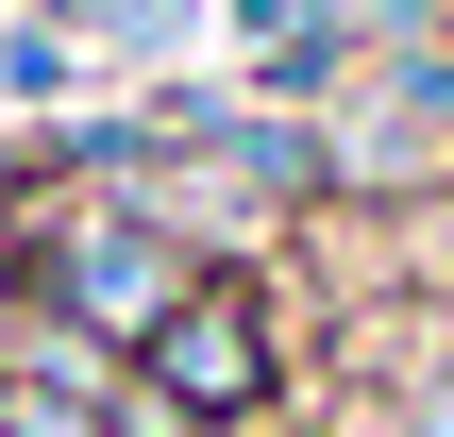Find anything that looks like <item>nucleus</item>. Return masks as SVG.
<instances>
[{
    "label": "nucleus",
    "mask_w": 454,
    "mask_h": 437,
    "mask_svg": "<svg viewBox=\"0 0 454 437\" xmlns=\"http://www.w3.org/2000/svg\"><path fill=\"white\" fill-rule=\"evenodd\" d=\"M135 404H152V437H270L286 421V303H270L253 269H219V286L135 354Z\"/></svg>",
    "instance_id": "nucleus-1"
},
{
    "label": "nucleus",
    "mask_w": 454,
    "mask_h": 437,
    "mask_svg": "<svg viewBox=\"0 0 454 437\" xmlns=\"http://www.w3.org/2000/svg\"><path fill=\"white\" fill-rule=\"evenodd\" d=\"M337 202H454V34L421 51H354V84L320 101Z\"/></svg>",
    "instance_id": "nucleus-2"
},
{
    "label": "nucleus",
    "mask_w": 454,
    "mask_h": 437,
    "mask_svg": "<svg viewBox=\"0 0 454 437\" xmlns=\"http://www.w3.org/2000/svg\"><path fill=\"white\" fill-rule=\"evenodd\" d=\"M371 421H387V437H454V320H404V354H387Z\"/></svg>",
    "instance_id": "nucleus-3"
},
{
    "label": "nucleus",
    "mask_w": 454,
    "mask_h": 437,
    "mask_svg": "<svg viewBox=\"0 0 454 437\" xmlns=\"http://www.w3.org/2000/svg\"><path fill=\"white\" fill-rule=\"evenodd\" d=\"M0 337H17V286H0Z\"/></svg>",
    "instance_id": "nucleus-4"
}]
</instances>
